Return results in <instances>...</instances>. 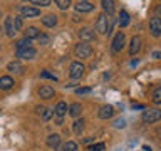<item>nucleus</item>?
<instances>
[{"mask_svg": "<svg viewBox=\"0 0 161 151\" xmlns=\"http://www.w3.org/2000/svg\"><path fill=\"white\" fill-rule=\"evenodd\" d=\"M15 81L10 77V76H2L0 77V91H10L14 87Z\"/></svg>", "mask_w": 161, "mask_h": 151, "instance_id": "4468645a", "label": "nucleus"}, {"mask_svg": "<svg viewBox=\"0 0 161 151\" xmlns=\"http://www.w3.org/2000/svg\"><path fill=\"white\" fill-rule=\"evenodd\" d=\"M17 57L24 59V60H32L37 57V50L34 47H25V49H19L17 50Z\"/></svg>", "mask_w": 161, "mask_h": 151, "instance_id": "0eeeda50", "label": "nucleus"}, {"mask_svg": "<svg viewBox=\"0 0 161 151\" xmlns=\"http://www.w3.org/2000/svg\"><path fill=\"white\" fill-rule=\"evenodd\" d=\"M97 116H99L101 119H111V118L114 116V108H113L111 104H104V106H101Z\"/></svg>", "mask_w": 161, "mask_h": 151, "instance_id": "9b49d317", "label": "nucleus"}, {"mask_svg": "<svg viewBox=\"0 0 161 151\" xmlns=\"http://www.w3.org/2000/svg\"><path fill=\"white\" fill-rule=\"evenodd\" d=\"M124 126H126V121H124V119H116V121H114V128L121 129V128H124Z\"/></svg>", "mask_w": 161, "mask_h": 151, "instance_id": "c9c22d12", "label": "nucleus"}, {"mask_svg": "<svg viewBox=\"0 0 161 151\" xmlns=\"http://www.w3.org/2000/svg\"><path fill=\"white\" fill-rule=\"evenodd\" d=\"M72 129H74V133L79 136V134L84 131V119H82V118H80V119H75L74 124H72Z\"/></svg>", "mask_w": 161, "mask_h": 151, "instance_id": "b1692460", "label": "nucleus"}, {"mask_svg": "<svg viewBox=\"0 0 161 151\" xmlns=\"http://www.w3.org/2000/svg\"><path fill=\"white\" fill-rule=\"evenodd\" d=\"M74 52H75V55H77V57H80V59H87V57H91V55H92L94 49H92V45L87 44V42H79V44H75Z\"/></svg>", "mask_w": 161, "mask_h": 151, "instance_id": "f257e3e1", "label": "nucleus"}, {"mask_svg": "<svg viewBox=\"0 0 161 151\" xmlns=\"http://www.w3.org/2000/svg\"><path fill=\"white\" fill-rule=\"evenodd\" d=\"M3 30L8 37H14L15 35V29H14V17H5V25H3Z\"/></svg>", "mask_w": 161, "mask_h": 151, "instance_id": "f3484780", "label": "nucleus"}, {"mask_svg": "<svg viewBox=\"0 0 161 151\" xmlns=\"http://www.w3.org/2000/svg\"><path fill=\"white\" fill-rule=\"evenodd\" d=\"M67 103H64V101H60V103L55 104V108H54V114L57 116V118H64V114L67 113Z\"/></svg>", "mask_w": 161, "mask_h": 151, "instance_id": "aec40b11", "label": "nucleus"}, {"mask_svg": "<svg viewBox=\"0 0 161 151\" xmlns=\"http://www.w3.org/2000/svg\"><path fill=\"white\" fill-rule=\"evenodd\" d=\"M37 42H39L40 45H47V44L50 42V37H49V35H45V34H40L39 37H37Z\"/></svg>", "mask_w": 161, "mask_h": 151, "instance_id": "2f4dec72", "label": "nucleus"}, {"mask_svg": "<svg viewBox=\"0 0 161 151\" xmlns=\"http://www.w3.org/2000/svg\"><path fill=\"white\" fill-rule=\"evenodd\" d=\"M40 77L42 79H50V81H57V76L50 74L49 70H42V72H40Z\"/></svg>", "mask_w": 161, "mask_h": 151, "instance_id": "473e14b6", "label": "nucleus"}, {"mask_svg": "<svg viewBox=\"0 0 161 151\" xmlns=\"http://www.w3.org/2000/svg\"><path fill=\"white\" fill-rule=\"evenodd\" d=\"M3 34V27H0V35H2Z\"/></svg>", "mask_w": 161, "mask_h": 151, "instance_id": "37998d69", "label": "nucleus"}, {"mask_svg": "<svg viewBox=\"0 0 161 151\" xmlns=\"http://www.w3.org/2000/svg\"><path fill=\"white\" fill-rule=\"evenodd\" d=\"M149 30L153 37H161V19L153 17L149 20Z\"/></svg>", "mask_w": 161, "mask_h": 151, "instance_id": "9d476101", "label": "nucleus"}, {"mask_svg": "<svg viewBox=\"0 0 161 151\" xmlns=\"http://www.w3.org/2000/svg\"><path fill=\"white\" fill-rule=\"evenodd\" d=\"M39 96H40L42 99H52L54 96H55V91H54L52 86H47V84H45V86H42V87L39 89Z\"/></svg>", "mask_w": 161, "mask_h": 151, "instance_id": "f8f14e48", "label": "nucleus"}, {"mask_svg": "<svg viewBox=\"0 0 161 151\" xmlns=\"http://www.w3.org/2000/svg\"><path fill=\"white\" fill-rule=\"evenodd\" d=\"M143 151H151V149L148 148V146H144V148H143Z\"/></svg>", "mask_w": 161, "mask_h": 151, "instance_id": "79ce46f5", "label": "nucleus"}, {"mask_svg": "<svg viewBox=\"0 0 161 151\" xmlns=\"http://www.w3.org/2000/svg\"><path fill=\"white\" fill-rule=\"evenodd\" d=\"M0 17H2V10H0Z\"/></svg>", "mask_w": 161, "mask_h": 151, "instance_id": "c03bdc74", "label": "nucleus"}, {"mask_svg": "<svg viewBox=\"0 0 161 151\" xmlns=\"http://www.w3.org/2000/svg\"><path fill=\"white\" fill-rule=\"evenodd\" d=\"M91 92V87H77L75 89V94L80 96V94H89Z\"/></svg>", "mask_w": 161, "mask_h": 151, "instance_id": "f704fd0d", "label": "nucleus"}, {"mask_svg": "<svg viewBox=\"0 0 161 151\" xmlns=\"http://www.w3.org/2000/svg\"><path fill=\"white\" fill-rule=\"evenodd\" d=\"M151 55H153L154 59H161V50H154V52L151 54Z\"/></svg>", "mask_w": 161, "mask_h": 151, "instance_id": "4c0bfd02", "label": "nucleus"}, {"mask_svg": "<svg viewBox=\"0 0 161 151\" xmlns=\"http://www.w3.org/2000/svg\"><path fill=\"white\" fill-rule=\"evenodd\" d=\"M141 49V37L139 35H134L131 39V44H129V55H136Z\"/></svg>", "mask_w": 161, "mask_h": 151, "instance_id": "ddd939ff", "label": "nucleus"}, {"mask_svg": "<svg viewBox=\"0 0 161 151\" xmlns=\"http://www.w3.org/2000/svg\"><path fill=\"white\" fill-rule=\"evenodd\" d=\"M52 114H54V111H52V109L45 108V111L42 113V121H49L50 118H52Z\"/></svg>", "mask_w": 161, "mask_h": 151, "instance_id": "72a5a7b5", "label": "nucleus"}, {"mask_svg": "<svg viewBox=\"0 0 161 151\" xmlns=\"http://www.w3.org/2000/svg\"><path fill=\"white\" fill-rule=\"evenodd\" d=\"M79 39L80 42H91V40L96 39V32L91 27H82L79 30Z\"/></svg>", "mask_w": 161, "mask_h": 151, "instance_id": "6e6552de", "label": "nucleus"}, {"mask_svg": "<svg viewBox=\"0 0 161 151\" xmlns=\"http://www.w3.org/2000/svg\"><path fill=\"white\" fill-rule=\"evenodd\" d=\"M47 146L49 148H54V149H57V148H60V136L59 134H49L47 136Z\"/></svg>", "mask_w": 161, "mask_h": 151, "instance_id": "6ab92c4d", "label": "nucleus"}, {"mask_svg": "<svg viewBox=\"0 0 161 151\" xmlns=\"http://www.w3.org/2000/svg\"><path fill=\"white\" fill-rule=\"evenodd\" d=\"M20 12H22V17H27V19L42 17V15H40V8L34 7V5H24V7L20 8Z\"/></svg>", "mask_w": 161, "mask_h": 151, "instance_id": "423d86ee", "label": "nucleus"}, {"mask_svg": "<svg viewBox=\"0 0 161 151\" xmlns=\"http://www.w3.org/2000/svg\"><path fill=\"white\" fill-rule=\"evenodd\" d=\"M133 108H138V109H144L143 104H133Z\"/></svg>", "mask_w": 161, "mask_h": 151, "instance_id": "ea45409f", "label": "nucleus"}, {"mask_svg": "<svg viewBox=\"0 0 161 151\" xmlns=\"http://www.w3.org/2000/svg\"><path fill=\"white\" fill-rule=\"evenodd\" d=\"M87 149L89 151H104L106 149V144L104 143H96V144H91Z\"/></svg>", "mask_w": 161, "mask_h": 151, "instance_id": "c756f323", "label": "nucleus"}, {"mask_svg": "<svg viewBox=\"0 0 161 151\" xmlns=\"http://www.w3.org/2000/svg\"><path fill=\"white\" fill-rule=\"evenodd\" d=\"M15 47H17V50H19V49H25V47H32V40L24 37V39H20L19 42L15 44Z\"/></svg>", "mask_w": 161, "mask_h": 151, "instance_id": "a878e982", "label": "nucleus"}, {"mask_svg": "<svg viewBox=\"0 0 161 151\" xmlns=\"http://www.w3.org/2000/svg\"><path fill=\"white\" fill-rule=\"evenodd\" d=\"M154 17L161 19V3H159V5H156V8H154Z\"/></svg>", "mask_w": 161, "mask_h": 151, "instance_id": "e433bc0d", "label": "nucleus"}, {"mask_svg": "<svg viewBox=\"0 0 161 151\" xmlns=\"http://www.w3.org/2000/svg\"><path fill=\"white\" fill-rule=\"evenodd\" d=\"M67 113H69V116H72V118L77 119L79 116H80V113H82V106H80L79 103H72L67 108Z\"/></svg>", "mask_w": 161, "mask_h": 151, "instance_id": "a211bd4d", "label": "nucleus"}, {"mask_svg": "<svg viewBox=\"0 0 161 151\" xmlns=\"http://www.w3.org/2000/svg\"><path fill=\"white\" fill-rule=\"evenodd\" d=\"M57 126H62V118H57Z\"/></svg>", "mask_w": 161, "mask_h": 151, "instance_id": "a19ab883", "label": "nucleus"}, {"mask_svg": "<svg viewBox=\"0 0 161 151\" xmlns=\"http://www.w3.org/2000/svg\"><path fill=\"white\" fill-rule=\"evenodd\" d=\"M62 151H79V144L75 141H67L64 146H62Z\"/></svg>", "mask_w": 161, "mask_h": 151, "instance_id": "393cba45", "label": "nucleus"}, {"mask_svg": "<svg viewBox=\"0 0 161 151\" xmlns=\"http://www.w3.org/2000/svg\"><path fill=\"white\" fill-rule=\"evenodd\" d=\"M7 70L8 72H14V74H24V65L19 62V60H12V62L7 64Z\"/></svg>", "mask_w": 161, "mask_h": 151, "instance_id": "2eb2a0df", "label": "nucleus"}, {"mask_svg": "<svg viewBox=\"0 0 161 151\" xmlns=\"http://www.w3.org/2000/svg\"><path fill=\"white\" fill-rule=\"evenodd\" d=\"M84 70H86V65L80 62V60H74V62H70V65H69L70 79H80L84 76Z\"/></svg>", "mask_w": 161, "mask_h": 151, "instance_id": "f03ea898", "label": "nucleus"}, {"mask_svg": "<svg viewBox=\"0 0 161 151\" xmlns=\"http://www.w3.org/2000/svg\"><path fill=\"white\" fill-rule=\"evenodd\" d=\"M39 35H40V30H39L37 27H34V25H30V27H27V29L24 30V37H25V39H30V40H32V39H37Z\"/></svg>", "mask_w": 161, "mask_h": 151, "instance_id": "412c9836", "label": "nucleus"}, {"mask_svg": "<svg viewBox=\"0 0 161 151\" xmlns=\"http://www.w3.org/2000/svg\"><path fill=\"white\" fill-rule=\"evenodd\" d=\"M14 29L15 32L17 30H24V17L20 15V17H14Z\"/></svg>", "mask_w": 161, "mask_h": 151, "instance_id": "bb28decb", "label": "nucleus"}, {"mask_svg": "<svg viewBox=\"0 0 161 151\" xmlns=\"http://www.w3.org/2000/svg\"><path fill=\"white\" fill-rule=\"evenodd\" d=\"M101 5H103L106 15H113L114 14V8H116L114 0H101Z\"/></svg>", "mask_w": 161, "mask_h": 151, "instance_id": "4be33fe9", "label": "nucleus"}, {"mask_svg": "<svg viewBox=\"0 0 161 151\" xmlns=\"http://www.w3.org/2000/svg\"><path fill=\"white\" fill-rule=\"evenodd\" d=\"M153 101L156 104H161V87H156L153 91Z\"/></svg>", "mask_w": 161, "mask_h": 151, "instance_id": "7c9ffc66", "label": "nucleus"}, {"mask_svg": "<svg viewBox=\"0 0 161 151\" xmlns=\"http://www.w3.org/2000/svg\"><path fill=\"white\" fill-rule=\"evenodd\" d=\"M30 2L34 3V7H49L50 5V2H52V0H30Z\"/></svg>", "mask_w": 161, "mask_h": 151, "instance_id": "c85d7f7f", "label": "nucleus"}, {"mask_svg": "<svg viewBox=\"0 0 161 151\" xmlns=\"http://www.w3.org/2000/svg\"><path fill=\"white\" fill-rule=\"evenodd\" d=\"M24 2H27V0H24Z\"/></svg>", "mask_w": 161, "mask_h": 151, "instance_id": "a18cd8bd", "label": "nucleus"}, {"mask_svg": "<svg viewBox=\"0 0 161 151\" xmlns=\"http://www.w3.org/2000/svg\"><path fill=\"white\" fill-rule=\"evenodd\" d=\"M42 24L45 25V27H54L55 24H57V15L54 14H47L42 17Z\"/></svg>", "mask_w": 161, "mask_h": 151, "instance_id": "5701e85b", "label": "nucleus"}, {"mask_svg": "<svg viewBox=\"0 0 161 151\" xmlns=\"http://www.w3.org/2000/svg\"><path fill=\"white\" fill-rule=\"evenodd\" d=\"M131 22V17H129V14L126 12V10H121L119 12V19H118V24H119V27L121 29H126L129 25Z\"/></svg>", "mask_w": 161, "mask_h": 151, "instance_id": "dca6fc26", "label": "nucleus"}, {"mask_svg": "<svg viewBox=\"0 0 161 151\" xmlns=\"http://www.w3.org/2000/svg\"><path fill=\"white\" fill-rule=\"evenodd\" d=\"M124 45H126V35L124 32H118L114 35V39H113V50L114 52H121V50L124 49Z\"/></svg>", "mask_w": 161, "mask_h": 151, "instance_id": "20e7f679", "label": "nucleus"}, {"mask_svg": "<svg viewBox=\"0 0 161 151\" xmlns=\"http://www.w3.org/2000/svg\"><path fill=\"white\" fill-rule=\"evenodd\" d=\"M74 8H75V12L87 14V12H92V10H94V3L87 2V0H79V2L74 5Z\"/></svg>", "mask_w": 161, "mask_h": 151, "instance_id": "1a4fd4ad", "label": "nucleus"}, {"mask_svg": "<svg viewBox=\"0 0 161 151\" xmlns=\"http://www.w3.org/2000/svg\"><path fill=\"white\" fill-rule=\"evenodd\" d=\"M108 25H109V17L106 14H101L96 20V30L99 34H108Z\"/></svg>", "mask_w": 161, "mask_h": 151, "instance_id": "39448f33", "label": "nucleus"}, {"mask_svg": "<svg viewBox=\"0 0 161 151\" xmlns=\"http://www.w3.org/2000/svg\"><path fill=\"white\" fill-rule=\"evenodd\" d=\"M141 119H143L144 123H148V124L158 123V121L161 119V111L159 109H144Z\"/></svg>", "mask_w": 161, "mask_h": 151, "instance_id": "7ed1b4c3", "label": "nucleus"}, {"mask_svg": "<svg viewBox=\"0 0 161 151\" xmlns=\"http://www.w3.org/2000/svg\"><path fill=\"white\" fill-rule=\"evenodd\" d=\"M0 49H2V47H0Z\"/></svg>", "mask_w": 161, "mask_h": 151, "instance_id": "49530a36", "label": "nucleus"}, {"mask_svg": "<svg viewBox=\"0 0 161 151\" xmlns=\"http://www.w3.org/2000/svg\"><path fill=\"white\" fill-rule=\"evenodd\" d=\"M35 111H37V114H42L44 111H45V108H44V106H37V108H35Z\"/></svg>", "mask_w": 161, "mask_h": 151, "instance_id": "58836bf2", "label": "nucleus"}, {"mask_svg": "<svg viewBox=\"0 0 161 151\" xmlns=\"http://www.w3.org/2000/svg\"><path fill=\"white\" fill-rule=\"evenodd\" d=\"M54 2L60 10H67L70 7V0H54Z\"/></svg>", "mask_w": 161, "mask_h": 151, "instance_id": "cd10ccee", "label": "nucleus"}]
</instances>
